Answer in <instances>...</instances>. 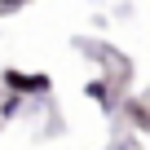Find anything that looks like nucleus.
<instances>
[{
    "mask_svg": "<svg viewBox=\"0 0 150 150\" xmlns=\"http://www.w3.org/2000/svg\"><path fill=\"white\" fill-rule=\"evenodd\" d=\"M0 84H5V93H13V97H44L49 88H53V80L44 71H18V66H9V71H0Z\"/></svg>",
    "mask_w": 150,
    "mask_h": 150,
    "instance_id": "nucleus-1",
    "label": "nucleus"
},
{
    "mask_svg": "<svg viewBox=\"0 0 150 150\" xmlns=\"http://www.w3.org/2000/svg\"><path fill=\"white\" fill-rule=\"evenodd\" d=\"M84 97L97 102L102 110H115V97H110V84L106 80H84Z\"/></svg>",
    "mask_w": 150,
    "mask_h": 150,
    "instance_id": "nucleus-2",
    "label": "nucleus"
},
{
    "mask_svg": "<svg viewBox=\"0 0 150 150\" xmlns=\"http://www.w3.org/2000/svg\"><path fill=\"white\" fill-rule=\"evenodd\" d=\"M18 110H22V97H13V93H9L5 102H0V119H13Z\"/></svg>",
    "mask_w": 150,
    "mask_h": 150,
    "instance_id": "nucleus-3",
    "label": "nucleus"
},
{
    "mask_svg": "<svg viewBox=\"0 0 150 150\" xmlns=\"http://www.w3.org/2000/svg\"><path fill=\"white\" fill-rule=\"evenodd\" d=\"M132 119H137V124H141V128H150V115H146V110H141V106H132Z\"/></svg>",
    "mask_w": 150,
    "mask_h": 150,
    "instance_id": "nucleus-4",
    "label": "nucleus"
},
{
    "mask_svg": "<svg viewBox=\"0 0 150 150\" xmlns=\"http://www.w3.org/2000/svg\"><path fill=\"white\" fill-rule=\"evenodd\" d=\"M22 5V0H0V9H18Z\"/></svg>",
    "mask_w": 150,
    "mask_h": 150,
    "instance_id": "nucleus-5",
    "label": "nucleus"
}]
</instances>
